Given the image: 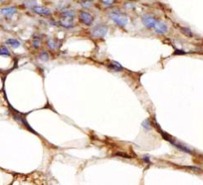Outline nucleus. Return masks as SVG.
Here are the masks:
<instances>
[{
  "label": "nucleus",
  "instance_id": "11",
  "mask_svg": "<svg viewBox=\"0 0 203 185\" xmlns=\"http://www.w3.org/2000/svg\"><path fill=\"white\" fill-rule=\"evenodd\" d=\"M80 4L82 5L83 8L89 9V8H91V7L94 5V1H93V0H82V1L80 2Z\"/></svg>",
  "mask_w": 203,
  "mask_h": 185
},
{
  "label": "nucleus",
  "instance_id": "14",
  "mask_svg": "<svg viewBox=\"0 0 203 185\" xmlns=\"http://www.w3.org/2000/svg\"><path fill=\"white\" fill-rule=\"evenodd\" d=\"M41 44V39L40 37H34L33 38V47L35 49H38L40 47Z\"/></svg>",
  "mask_w": 203,
  "mask_h": 185
},
{
  "label": "nucleus",
  "instance_id": "6",
  "mask_svg": "<svg viewBox=\"0 0 203 185\" xmlns=\"http://www.w3.org/2000/svg\"><path fill=\"white\" fill-rule=\"evenodd\" d=\"M34 13L38 14V15H41V16H50L52 14V11L50 10L47 7H44V6H38V5H35L33 8H32Z\"/></svg>",
  "mask_w": 203,
  "mask_h": 185
},
{
  "label": "nucleus",
  "instance_id": "8",
  "mask_svg": "<svg viewBox=\"0 0 203 185\" xmlns=\"http://www.w3.org/2000/svg\"><path fill=\"white\" fill-rule=\"evenodd\" d=\"M0 12H1L2 15L5 16V17L10 18L17 12V9H16L15 7H5V8H2Z\"/></svg>",
  "mask_w": 203,
  "mask_h": 185
},
{
  "label": "nucleus",
  "instance_id": "19",
  "mask_svg": "<svg viewBox=\"0 0 203 185\" xmlns=\"http://www.w3.org/2000/svg\"><path fill=\"white\" fill-rule=\"evenodd\" d=\"M61 16H75V12L72 10H66L61 13Z\"/></svg>",
  "mask_w": 203,
  "mask_h": 185
},
{
  "label": "nucleus",
  "instance_id": "17",
  "mask_svg": "<svg viewBox=\"0 0 203 185\" xmlns=\"http://www.w3.org/2000/svg\"><path fill=\"white\" fill-rule=\"evenodd\" d=\"M39 59L42 61H47L49 59V55L47 52H42L40 55H39Z\"/></svg>",
  "mask_w": 203,
  "mask_h": 185
},
{
  "label": "nucleus",
  "instance_id": "22",
  "mask_svg": "<svg viewBox=\"0 0 203 185\" xmlns=\"http://www.w3.org/2000/svg\"><path fill=\"white\" fill-rule=\"evenodd\" d=\"M143 160L144 161H146V162H148V163H150V159H149V157H148V156H143Z\"/></svg>",
  "mask_w": 203,
  "mask_h": 185
},
{
  "label": "nucleus",
  "instance_id": "3",
  "mask_svg": "<svg viewBox=\"0 0 203 185\" xmlns=\"http://www.w3.org/2000/svg\"><path fill=\"white\" fill-rule=\"evenodd\" d=\"M141 21H142V23H143V25L148 28V29H153L156 25V23L158 22V20L156 19V18H155L151 15H148V14L142 15Z\"/></svg>",
  "mask_w": 203,
  "mask_h": 185
},
{
  "label": "nucleus",
  "instance_id": "21",
  "mask_svg": "<svg viewBox=\"0 0 203 185\" xmlns=\"http://www.w3.org/2000/svg\"><path fill=\"white\" fill-rule=\"evenodd\" d=\"M187 168H189V169L193 170V171H196V172H201V171H202V170L200 169V168L194 167V166H187Z\"/></svg>",
  "mask_w": 203,
  "mask_h": 185
},
{
  "label": "nucleus",
  "instance_id": "20",
  "mask_svg": "<svg viewBox=\"0 0 203 185\" xmlns=\"http://www.w3.org/2000/svg\"><path fill=\"white\" fill-rule=\"evenodd\" d=\"M116 155L121 156V157H123V158H132V156H130L129 154H127V153H123V152H116Z\"/></svg>",
  "mask_w": 203,
  "mask_h": 185
},
{
  "label": "nucleus",
  "instance_id": "10",
  "mask_svg": "<svg viewBox=\"0 0 203 185\" xmlns=\"http://www.w3.org/2000/svg\"><path fill=\"white\" fill-rule=\"evenodd\" d=\"M5 44L6 45H9L10 47H12V48H19V47L21 46V43L19 41H18L17 39H7L5 41Z\"/></svg>",
  "mask_w": 203,
  "mask_h": 185
},
{
  "label": "nucleus",
  "instance_id": "13",
  "mask_svg": "<svg viewBox=\"0 0 203 185\" xmlns=\"http://www.w3.org/2000/svg\"><path fill=\"white\" fill-rule=\"evenodd\" d=\"M180 31L182 32V33L184 35H186L187 37H192L193 36V34H192V32H191V30L189 29V28H186V27H181L180 28Z\"/></svg>",
  "mask_w": 203,
  "mask_h": 185
},
{
  "label": "nucleus",
  "instance_id": "7",
  "mask_svg": "<svg viewBox=\"0 0 203 185\" xmlns=\"http://www.w3.org/2000/svg\"><path fill=\"white\" fill-rule=\"evenodd\" d=\"M153 29H155V31L157 34H161V35H164L168 32V27H167V25L163 22H160V21H158V22L156 23V25Z\"/></svg>",
  "mask_w": 203,
  "mask_h": 185
},
{
  "label": "nucleus",
  "instance_id": "2",
  "mask_svg": "<svg viewBox=\"0 0 203 185\" xmlns=\"http://www.w3.org/2000/svg\"><path fill=\"white\" fill-rule=\"evenodd\" d=\"M108 33V27L106 25H97L92 29L91 34L94 38H103Z\"/></svg>",
  "mask_w": 203,
  "mask_h": 185
},
{
  "label": "nucleus",
  "instance_id": "18",
  "mask_svg": "<svg viewBox=\"0 0 203 185\" xmlns=\"http://www.w3.org/2000/svg\"><path fill=\"white\" fill-rule=\"evenodd\" d=\"M116 0H101V2L105 6H111L115 3Z\"/></svg>",
  "mask_w": 203,
  "mask_h": 185
},
{
  "label": "nucleus",
  "instance_id": "23",
  "mask_svg": "<svg viewBox=\"0 0 203 185\" xmlns=\"http://www.w3.org/2000/svg\"><path fill=\"white\" fill-rule=\"evenodd\" d=\"M5 1H7V0H0V2H5Z\"/></svg>",
  "mask_w": 203,
  "mask_h": 185
},
{
  "label": "nucleus",
  "instance_id": "16",
  "mask_svg": "<svg viewBox=\"0 0 203 185\" xmlns=\"http://www.w3.org/2000/svg\"><path fill=\"white\" fill-rule=\"evenodd\" d=\"M0 55L9 56V51L6 47H0Z\"/></svg>",
  "mask_w": 203,
  "mask_h": 185
},
{
  "label": "nucleus",
  "instance_id": "15",
  "mask_svg": "<svg viewBox=\"0 0 203 185\" xmlns=\"http://www.w3.org/2000/svg\"><path fill=\"white\" fill-rule=\"evenodd\" d=\"M47 44H48V47H49V48L52 49V50H55V49H56L55 42H54V40H53V39L48 38V40H47Z\"/></svg>",
  "mask_w": 203,
  "mask_h": 185
},
{
  "label": "nucleus",
  "instance_id": "4",
  "mask_svg": "<svg viewBox=\"0 0 203 185\" xmlns=\"http://www.w3.org/2000/svg\"><path fill=\"white\" fill-rule=\"evenodd\" d=\"M79 19L82 23H84L87 26L92 25L93 22H94V17L92 16V14L87 12V11H81L79 13Z\"/></svg>",
  "mask_w": 203,
  "mask_h": 185
},
{
  "label": "nucleus",
  "instance_id": "1",
  "mask_svg": "<svg viewBox=\"0 0 203 185\" xmlns=\"http://www.w3.org/2000/svg\"><path fill=\"white\" fill-rule=\"evenodd\" d=\"M109 18L116 23L118 26L125 28L129 23V18L125 14L122 12H118V11H113V12L109 13Z\"/></svg>",
  "mask_w": 203,
  "mask_h": 185
},
{
  "label": "nucleus",
  "instance_id": "9",
  "mask_svg": "<svg viewBox=\"0 0 203 185\" xmlns=\"http://www.w3.org/2000/svg\"><path fill=\"white\" fill-rule=\"evenodd\" d=\"M108 68L112 71H115V72H120L123 70V66L120 64V63L116 62V61H112L111 63L109 64Z\"/></svg>",
  "mask_w": 203,
  "mask_h": 185
},
{
  "label": "nucleus",
  "instance_id": "12",
  "mask_svg": "<svg viewBox=\"0 0 203 185\" xmlns=\"http://www.w3.org/2000/svg\"><path fill=\"white\" fill-rule=\"evenodd\" d=\"M141 125H142V127H143L144 130H151V128H152V123H151V121H149V119H145V121H142Z\"/></svg>",
  "mask_w": 203,
  "mask_h": 185
},
{
  "label": "nucleus",
  "instance_id": "5",
  "mask_svg": "<svg viewBox=\"0 0 203 185\" xmlns=\"http://www.w3.org/2000/svg\"><path fill=\"white\" fill-rule=\"evenodd\" d=\"M62 19L60 21V25L64 28L70 29L74 27V18L75 16H61Z\"/></svg>",
  "mask_w": 203,
  "mask_h": 185
}]
</instances>
